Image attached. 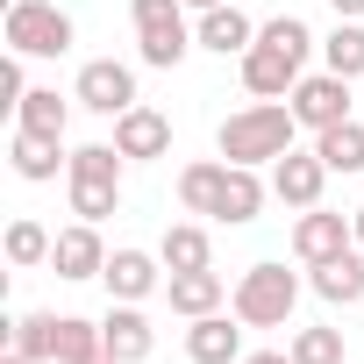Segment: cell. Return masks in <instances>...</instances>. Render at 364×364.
Wrapping results in <instances>:
<instances>
[{
  "label": "cell",
  "instance_id": "cell-1",
  "mask_svg": "<svg viewBox=\"0 0 364 364\" xmlns=\"http://www.w3.org/2000/svg\"><path fill=\"white\" fill-rule=\"evenodd\" d=\"M307 50H314V29L300 15H272L257 29V43L243 50V86L250 100H286L300 79H307Z\"/></svg>",
  "mask_w": 364,
  "mask_h": 364
},
{
  "label": "cell",
  "instance_id": "cell-2",
  "mask_svg": "<svg viewBox=\"0 0 364 364\" xmlns=\"http://www.w3.org/2000/svg\"><path fill=\"white\" fill-rule=\"evenodd\" d=\"M293 136H300L293 100H250V107H236V114L215 129V150H222L229 164H279V157L293 150Z\"/></svg>",
  "mask_w": 364,
  "mask_h": 364
},
{
  "label": "cell",
  "instance_id": "cell-3",
  "mask_svg": "<svg viewBox=\"0 0 364 364\" xmlns=\"http://www.w3.org/2000/svg\"><path fill=\"white\" fill-rule=\"evenodd\" d=\"M229 307H236V321H243V328H293V307H300V279H293L286 264H250V272L236 279Z\"/></svg>",
  "mask_w": 364,
  "mask_h": 364
},
{
  "label": "cell",
  "instance_id": "cell-4",
  "mask_svg": "<svg viewBox=\"0 0 364 364\" xmlns=\"http://www.w3.org/2000/svg\"><path fill=\"white\" fill-rule=\"evenodd\" d=\"M129 22H136V58L171 72L178 58L193 50V29H186V0H129Z\"/></svg>",
  "mask_w": 364,
  "mask_h": 364
},
{
  "label": "cell",
  "instance_id": "cell-5",
  "mask_svg": "<svg viewBox=\"0 0 364 364\" xmlns=\"http://www.w3.org/2000/svg\"><path fill=\"white\" fill-rule=\"evenodd\" d=\"M8 50L15 58H65L72 50V15L58 0H8Z\"/></svg>",
  "mask_w": 364,
  "mask_h": 364
},
{
  "label": "cell",
  "instance_id": "cell-6",
  "mask_svg": "<svg viewBox=\"0 0 364 364\" xmlns=\"http://www.w3.org/2000/svg\"><path fill=\"white\" fill-rule=\"evenodd\" d=\"M72 100L114 122V114H129V107H136V72H129L122 58H93V65H79V86H72Z\"/></svg>",
  "mask_w": 364,
  "mask_h": 364
},
{
  "label": "cell",
  "instance_id": "cell-7",
  "mask_svg": "<svg viewBox=\"0 0 364 364\" xmlns=\"http://www.w3.org/2000/svg\"><path fill=\"white\" fill-rule=\"evenodd\" d=\"M286 100H293L300 129H314V136H321V129H336V122H350V79H343V72H328V65H321V72H307Z\"/></svg>",
  "mask_w": 364,
  "mask_h": 364
},
{
  "label": "cell",
  "instance_id": "cell-8",
  "mask_svg": "<svg viewBox=\"0 0 364 364\" xmlns=\"http://www.w3.org/2000/svg\"><path fill=\"white\" fill-rule=\"evenodd\" d=\"M100 343H107V357H122V364H143V357L157 350V328H150L143 300H114V307L100 314Z\"/></svg>",
  "mask_w": 364,
  "mask_h": 364
},
{
  "label": "cell",
  "instance_id": "cell-9",
  "mask_svg": "<svg viewBox=\"0 0 364 364\" xmlns=\"http://www.w3.org/2000/svg\"><path fill=\"white\" fill-rule=\"evenodd\" d=\"M357 243V229L343 222V215H328V208H300V222H293V257L300 264H328L336 250H350Z\"/></svg>",
  "mask_w": 364,
  "mask_h": 364
},
{
  "label": "cell",
  "instance_id": "cell-10",
  "mask_svg": "<svg viewBox=\"0 0 364 364\" xmlns=\"http://www.w3.org/2000/svg\"><path fill=\"white\" fill-rule=\"evenodd\" d=\"M50 272H58V279H100V272H107L100 222H72V229H58V243H50Z\"/></svg>",
  "mask_w": 364,
  "mask_h": 364
},
{
  "label": "cell",
  "instance_id": "cell-11",
  "mask_svg": "<svg viewBox=\"0 0 364 364\" xmlns=\"http://www.w3.org/2000/svg\"><path fill=\"white\" fill-rule=\"evenodd\" d=\"M321 186H328L321 150H286V157L272 164V193H279L286 208H321Z\"/></svg>",
  "mask_w": 364,
  "mask_h": 364
},
{
  "label": "cell",
  "instance_id": "cell-12",
  "mask_svg": "<svg viewBox=\"0 0 364 364\" xmlns=\"http://www.w3.org/2000/svg\"><path fill=\"white\" fill-rule=\"evenodd\" d=\"M114 150L122 157H136V164H150V157H171V122L157 114V107H129V114H114Z\"/></svg>",
  "mask_w": 364,
  "mask_h": 364
},
{
  "label": "cell",
  "instance_id": "cell-13",
  "mask_svg": "<svg viewBox=\"0 0 364 364\" xmlns=\"http://www.w3.org/2000/svg\"><path fill=\"white\" fill-rule=\"evenodd\" d=\"M186 357L193 364H243V321H236V307L222 314H200L193 328H186Z\"/></svg>",
  "mask_w": 364,
  "mask_h": 364
},
{
  "label": "cell",
  "instance_id": "cell-14",
  "mask_svg": "<svg viewBox=\"0 0 364 364\" xmlns=\"http://www.w3.org/2000/svg\"><path fill=\"white\" fill-rule=\"evenodd\" d=\"M193 43H200V50H215V58H243V50L257 43V22L236 8V0H222V8H208V15H200Z\"/></svg>",
  "mask_w": 364,
  "mask_h": 364
},
{
  "label": "cell",
  "instance_id": "cell-15",
  "mask_svg": "<svg viewBox=\"0 0 364 364\" xmlns=\"http://www.w3.org/2000/svg\"><path fill=\"white\" fill-rule=\"evenodd\" d=\"M107 293L114 300H150L157 286H164V257H150V250H107Z\"/></svg>",
  "mask_w": 364,
  "mask_h": 364
},
{
  "label": "cell",
  "instance_id": "cell-16",
  "mask_svg": "<svg viewBox=\"0 0 364 364\" xmlns=\"http://www.w3.org/2000/svg\"><path fill=\"white\" fill-rule=\"evenodd\" d=\"M307 272H314L307 286H314L328 307H357V300H364V250H357V243H350V250H336L328 264H307Z\"/></svg>",
  "mask_w": 364,
  "mask_h": 364
},
{
  "label": "cell",
  "instance_id": "cell-17",
  "mask_svg": "<svg viewBox=\"0 0 364 364\" xmlns=\"http://www.w3.org/2000/svg\"><path fill=\"white\" fill-rule=\"evenodd\" d=\"M164 293H171V314H186V321H200V314H215V307L229 300V286H222L215 264H208V272H171Z\"/></svg>",
  "mask_w": 364,
  "mask_h": 364
},
{
  "label": "cell",
  "instance_id": "cell-18",
  "mask_svg": "<svg viewBox=\"0 0 364 364\" xmlns=\"http://www.w3.org/2000/svg\"><path fill=\"white\" fill-rule=\"evenodd\" d=\"M58 143H65V136H36V129H15V136H8V164L29 178V186H43V178H58V164H72Z\"/></svg>",
  "mask_w": 364,
  "mask_h": 364
},
{
  "label": "cell",
  "instance_id": "cell-19",
  "mask_svg": "<svg viewBox=\"0 0 364 364\" xmlns=\"http://www.w3.org/2000/svg\"><path fill=\"white\" fill-rule=\"evenodd\" d=\"M222 178H229V157H193L178 171V208L186 215H215L222 208Z\"/></svg>",
  "mask_w": 364,
  "mask_h": 364
},
{
  "label": "cell",
  "instance_id": "cell-20",
  "mask_svg": "<svg viewBox=\"0 0 364 364\" xmlns=\"http://www.w3.org/2000/svg\"><path fill=\"white\" fill-rule=\"evenodd\" d=\"M257 208H264V178H257V164H229V178H222V208H215V222L243 229V222H257Z\"/></svg>",
  "mask_w": 364,
  "mask_h": 364
},
{
  "label": "cell",
  "instance_id": "cell-21",
  "mask_svg": "<svg viewBox=\"0 0 364 364\" xmlns=\"http://www.w3.org/2000/svg\"><path fill=\"white\" fill-rule=\"evenodd\" d=\"M157 257H164V272H208L215 264V243H208L200 222H171L164 243H157Z\"/></svg>",
  "mask_w": 364,
  "mask_h": 364
},
{
  "label": "cell",
  "instance_id": "cell-22",
  "mask_svg": "<svg viewBox=\"0 0 364 364\" xmlns=\"http://www.w3.org/2000/svg\"><path fill=\"white\" fill-rule=\"evenodd\" d=\"M65 122H72V100H58V86H29L15 107V129H36V136H65Z\"/></svg>",
  "mask_w": 364,
  "mask_h": 364
},
{
  "label": "cell",
  "instance_id": "cell-23",
  "mask_svg": "<svg viewBox=\"0 0 364 364\" xmlns=\"http://www.w3.org/2000/svg\"><path fill=\"white\" fill-rule=\"evenodd\" d=\"M314 150H321V164H328V171H364V122L350 114V122L321 129V136H314Z\"/></svg>",
  "mask_w": 364,
  "mask_h": 364
},
{
  "label": "cell",
  "instance_id": "cell-24",
  "mask_svg": "<svg viewBox=\"0 0 364 364\" xmlns=\"http://www.w3.org/2000/svg\"><path fill=\"white\" fill-rule=\"evenodd\" d=\"M321 65L343 72V79H364V22H336L321 36Z\"/></svg>",
  "mask_w": 364,
  "mask_h": 364
},
{
  "label": "cell",
  "instance_id": "cell-25",
  "mask_svg": "<svg viewBox=\"0 0 364 364\" xmlns=\"http://www.w3.org/2000/svg\"><path fill=\"white\" fill-rule=\"evenodd\" d=\"M122 164H129V157H122L114 143H79L72 164H65V178H107V186H122Z\"/></svg>",
  "mask_w": 364,
  "mask_h": 364
},
{
  "label": "cell",
  "instance_id": "cell-26",
  "mask_svg": "<svg viewBox=\"0 0 364 364\" xmlns=\"http://www.w3.org/2000/svg\"><path fill=\"white\" fill-rule=\"evenodd\" d=\"M50 229L43 222H8V264H22V272H36V264H50Z\"/></svg>",
  "mask_w": 364,
  "mask_h": 364
},
{
  "label": "cell",
  "instance_id": "cell-27",
  "mask_svg": "<svg viewBox=\"0 0 364 364\" xmlns=\"http://www.w3.org/2000/svg\"><path fill=\"white\" fill-rule=\"evenodd\" d=\"M293 364H343V328H328V321H314V328H293Z\"/></svg>",
  "mask_w": 364,
  "mask_h": 364
},
{
  "label": "cell",
  "instance_id": "cell-28",
  "mask_svg": "<svg viewBox=\"0 0 364 364\" xmlns=\"http://www.w3.org/2000/svg\"><path fill=\"white\" fill-rule=\"evenodd\" d=\"M93 350H107V343H100V321L58 314V364H79V357H93Z\"/></svg>",
  "mask_w": 364,
  "mask_h": 364
},
{
  "label": "cell",
  "instance_id": "cell-29",
  "mask_svg": "<svg viewBox=\"0 0 364 364\" xmlns=\"http://www.w3.org/2000/svg\"><path fill=\"white\" fill-rule=\"evenodd\" d=\"M122 208V186H107V178H72V215L79 222H107Z\"/></svg>",
  "mask_w": 364,
  "mask_h": 364
},
{
  "label": "cell",
  "instance_id": "cell-30",
  "mask_svg": "<svg viewBox=\"0 0 364 364\" xmlns=\"http://www.w3.org/2000/svg\"><path fill=\"white\" fill-rule=\"evenodd\" d=\"M22 93H29V79H22V58H8V65H0V100H8V107H22Z\"/></svg>",
  "mask_w": 364,
  "mask_h": 364
},
{
  "label": "cell",
  "instance_id": "cell-31",
  "mask_svg": "<svg viewBox=\"0 0 364 364\" xmlns=\"http://www.w3.org/2000/svg\"><path fill=\"white\" fill-rule=\"evenodd\" d=\"M243 364H293V350H243Z\"/></svg>",
  "mask_w": 364,
  "mask_h": 364
},
{
  "label": "cell",
  "instance_id": "cell-32",
  "mask_svg": "<svg viewBox=\"0 0 364 364\" xmlns=\"http://www.w3.org/2000/svg\"><path fill=\"white\" fill-rule=\"evenodd\" d=\"M336 8V22H364V0H328Z\"/></svg>",
  "mask_w": 364,
  "mask_h": 364
},
{
  "label": "cell",
  "instance_id": "cell-33",
  "mask_svg": "<svg viewBox=\"0 0 364 364\" xmlns=\"http://www.w3.org/2000/svg\"><path fill=\"white\" fill-rule=\"evenodd\" d=\"M79 364H122V357H107V350H93V357H79Z\"/></svg>",
  "mask_w": 364,
  "mask_h": 364
},
{
  "label": "cell",
  "instance_id": "cell-34",
  "mask_svg": "<svg viewBox=\"0 0 364 364\" xmlns=\"http://www.w3.org/2000/svg\"><path fill=\"white\" fill-rule=\"evenodd\" d=\"M350 229H357V250H364V208H357V215H350Z\"/></svg>",
  "mask_w": 364,
  "mask_h": 364
},
{
  "label": "cell",
  "instance_id": "cell-35",
  "mask_svg": "<svg viewBox=\"0 0 364 364\" xmlns=\"http://www.w3.org/2000/svg\"><path fill=\"white\" fill-rule=\"evenodd\" d=\"M186 8H200V15H208V8H222V0H186Z\"/></svg>",
  "mask_w": 364,
  "mask_h": 364
},
{
  "label": "cell",
  "instance_id": "cell-36",
  "mask_svg": "<svg viewBox=\"0 0 364 364\" xmlns=\"http://www.w3.org/2000/svg\"><path fill=\"white\" fill-rule=\"evenodd\" d=\"M0 364H29V357H22V350H8V357H0Z\"/></svg>",
  "mask_w": 364,
  "mask_h": 364
}]
</instances>
